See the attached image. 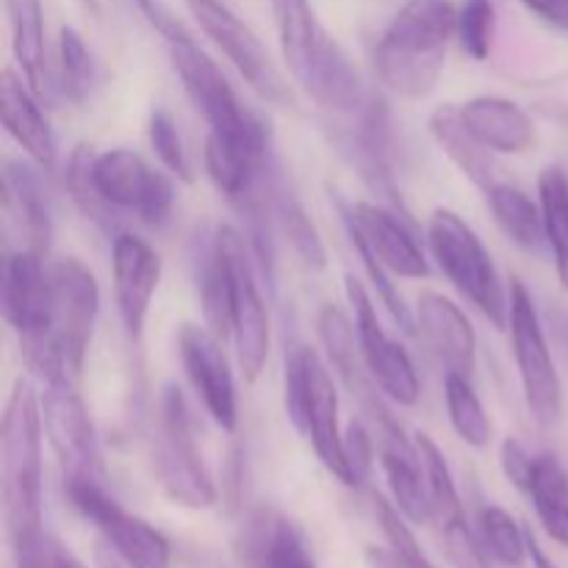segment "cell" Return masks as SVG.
I'll return each mask as SVG.
<instances>
[{
    "mask_svg": "<svg viewBox=\"0 0 568 568\" xmlns=\"http://www.w3.org/2000/svg\"><path fill=\"white\" fill-rule=\"evenodd\" d=\"M148 139L150 148L155 150V155L161 159V164L183 183H194V170L192 161H189L186 144H183L181 131H178L175 116L166 109H153L148 122Z\"/></svg>",
    "mask_w": 568,
    "mask_h": 568,
    "instance_id": "cell-33",
    "label": "cell"
},
{
    "mask_svg": "<svg viewBox=\"0 0 568 568\" xmlns=\"http://www.w3.org/2000/svg\"><path fill=\"white\" fill-rule=\"evenodd\" d=\"M536 514L549 538H555L560 547L568 549V503L544 505V508H536Z\"/></svg>",
    "mask_w": 568,
    "mask_h": 568,
    "instance_id": "cell-43",
    "label": "cell"
},
{
    "mask_svg": "<svg viewBox=\"0 0 568 568\" xmlns=\"http://www.w3.org/2000/svg\"><path fill=\"white\" fill-rule=\"evenodd\" d=\"M433 258L455 288L491 322L505 331L510 320V297L505 294L491 253L486 250L475 227L449 209H436L427 225Z\"/></svg>",
    "mask_w": 568,
    "mask_h": 568,
    "instance_id": "cell-6",
    "label": "cell"
},
{
    "mask_svg": "<svg viewBox=\"0 0 568 568\" xmlns=\"http://www.w3.org/2000/svg\"><path fill=\"white\" fill-rule=\"evenodd\" d=\"M3 227L6 236L11 231L26 239V247L33 253H48L50 239V211L48 197L39 186L37 172L22 161L6 159L3 164Z\"/></svg>",
    "mask_w": 568,
    "mask_h": 568,
    "instance_id": "cell-25",
    "label": "cell"
},
{
    "mask_svg": "<svg viewBox=\"0 0 568 568\" xmlns=\"http://www.w3.org/2000/svg\"><path fill=\"white\" fill-rule=\"evenodd\" d=\"M59 53H61V87H64L67 98L81 103V100L89 94V89H92L94 64H92V53H89L87 42H83V37L72 26L61 28Z\"/></svg>",
    "mask_w": 568,
    "mask_h": 568,
    "instance_id": "cell-34",
    "label": "cell"
},
{
    "mask_svg": "<svg viewBox=\"0 0 568 568\" xmlns=\"http://www.w3.org/2000/svg\"><path fill=\"white\" fill-rule=\"evenodd\" d=\"M344 283H347V300L355 311L361 361H364L372 383L394 403L416 405L422 397V383L414 369V361L408 358L403 344H397L383 331L369 292L353 275L344 277Z\"/></svg>",
    "mask_w": 568,
    "mask_h": 568,
    "instance_id": "cell-15",
    "label": "cell"
},
{
    "mask_svg": "<svg viewBox=\"0 0 568 568\" xmlns=\"http://www.w3.org/2000/svg\"><path fill=\"white\" fill-rule=\"evenodd\" d=\"M286 410L294 427L308 436L316 458L344 486H353L344 433L338 425V394L331 369L311 347H297L286 358Z\"/></svg>",
    "mask_w": 568,
    "mask_h": 568,
    "instance_id": "cell-7",
    "label": "cell"
},
{
    "mask_svg": "<svg viewBox=\"0 0 568 568\" xmlns=\"http://www.w3.org/2000/svg\"><path fill=\"white\" fill-rule=\"evenodd\" d=\"M42 422L64 477L92 475L100 477V455L94 442V427L83 399L78 394V377L67 372L42 377Z\"/></svg>",
    "mask_w": 568,
    "mask_h": 568,
    "instance_id": "cell-14",
    "label": "cell"
},
{
    "mask_svg": "<svg viewBox=\"0 0 568 568\" xmlns=\"http://www.w3.org/2000/svg\"><path fill=\"white\" fill-rule=\"evenodd\" d=\"M538 203L544 211V231L552 250L555 272L568 292V175L558 164L538 175Z\"/></svg>",
    "mask_w": 568,
    "mask_h": 568,
    "instance_id": "cell-29",
    "label": "cell"
},
{
    "mask_svg": "<svg viewBox=\"0 0 568 568\" xmlns=\"http://www.w3.org/2000/svg\"><path fill=\"white\" fill-rule=\"evenodd\" d=\"M508 327L527 408L536 416L538 425H558L560 416H564V386H560L552 349H549L547 336H544L541 316H538L536 303H532L530 292H527L519 277L510 281Z\"/></svg>",
    "mask_w": 568,
    "mask_h": 568,
    "instance_id": "cell-9",
    "label": "cell"
},
{
    "mask_svg": "<svg viewBox=\"0 0 568 568\" xmlns=\"http://www.w3.org/2000/svg\"><path fill=\"white\" fill-rule=\"evenodd\" d=\"M214 247L225 255L227 266H231L233 344H236L239 369H242L244 381L255 383L261 377V372H264L266 358H270V311H266L264 297H261L253 261H250L242 233L231 225H220L214 233Z\"/></svg>",
    "mask_w": 568,
    "mask_h": 568,
    "instance_id": "cell-11",
    "label": "cell"
},
{
    "mask_svg": "<svg viewBox=\"0 0 568 568\" xmlns=\"http://www.w3.org/2000/svg\"><path fill=\"white\" fill-rule=\"evenodd\" d=\"M342 216L364 236V242L369 244L372 253L381 258V264L388 272L408 277V281H422V277L430 275V266H427L419 242L394 211L361 200L353 209L342 205Z\"/></svg>",
    "mask_w": 568,
    "mask_h": 568,
    "instance_id": "cell-20",
    "label": "cell"
},
{
    "mask_svg": "<svg viewBox=\"0 0 568 568\" xmlns=\"http://www.w3.org/2000/svg\"><path fill=\"white\" fill-rule=\"evenodd\" d=\"M344 225H347L349 242H353V247H355V253H358L361 264H364L366 275H369V281L375 283L377 297L383 300V305H386V308H388V314L394 316V322H397V325L403 327L405 333H414L416 331L414 316H410L408 305H405V300L399 297L397 288H394L392 277H388V270L381 264V258H377V255L372 253V247L364 242V236H361V233L355 231V227L349 225V222H344Z\"/></svg>",
    "mask_w": 568,
    "mask_h": 568,
    "instance_id": "cell-35",
    "label": "cell"
},
{
    "mask_svg": "<svg viewBox=\"0 0 568 568\" xmlns=\"http://www.w3.org/2000/svg\"><path fill=\"white\" fill-rule=\"evenodd\" d=\"M242 552L250 568H316L300 527L272 508L250 514L242 532Z\"/></svg>",
    "mask_w": 568,
    "mask_h": 568,
    "instance_id": "cell-23",
    "label": "cell"
},
{
    "mask_svg": "<svg viewBox=\"0 0 568 568\" xmlns=\"http://www.w3.org/2000/svg\"><path fill=\"white\" fill-rule=\"evenodd\" d=\"M189 11H192L194 22L203 28L205 37L227 55L239 75L255 89L264 100L275 105H292V89H288L286 78L281 75L275 64H272L270 53L255 37L253 28L244 20H239L225 0H186Z\"/></svg>",
    "mask_w": 568,
    "mask_h": 568,
    "instance_id": "cell-13",
    "label": "cell"
},
{
    "mask_svg": "<svg viewBox=\"0 0 568 568\" xmlns=\"http://www.w3.org/2000/svg\"><path fill=\"white\" fill-rule=\"evenodd\" d=\"M277 42L294 81L322 109L353 111L364 100V87L342 44L322 28L308 0H270Z\"/></svg>",
    "mask_w": 568,
    "mask_h": 568,
    "instance_id": "cell-3",
    "label": "cell"
},
{
    "mask_svg": "<svg viewBox=\"0 0 568 568\" xmlns=\"http://www.w3.org/2000/svg\"><path fill=\"white\" fill-rule=\"evenodd\" d=\"M444 397H447L449 422H453V430L458 433L460 442L475 449L488 447V442H491V419H488L480 397L471 388V377L447 375Z\"/></svg>",
    "mask_w": 568,
    "mask_h": 568,
    "instance_id": "cell-31",
    "label": "cell"
},
{
    "mask_svg": "<svg viewBox=\"0 0 568 568\" xmlns=\"http://www.w3.org/2000/svg\"><path fill=\"white\" fill-rule=\"evenodd\" d=\"M458 37L466 53L475 61H486L494 44V3L466 0L458 11Z\"/></svg>",
    "mask_w": 568,
    "mask_h": 568,
    "instance_id": "cell-36",
    "label": "cell"
},
{
    "mask_svg": "<svg viewBox=\"0 0 568 568\" xmlns=\"http://www.w3.org/2000/svg\"><path fill=\"white\" fill-rule=\"evenodd\" d=\"M48 325L44 336L20 342L28 369L42 377L67 372L81 381L100 311V288L81 258H61L48 270Z\"/></svg>",
    "mask_w": 568,
    "mask_h": 568,
    "instance_id": "cell-2",
    "label": "cell"
},
{
    "mask_svg": "<svg viewBox=\"0 0 568 568\" xmlns=\"http://www.w3.org/2000/svg\"><path fill=\"white\" fill-rule=\"evenodd\" d=\"M486 200L494 222L510 242L525 250H538L547 242L541 203H536L525 189L497 181L486 189Z\"/></svg>",
    "mask_w": 568,
    "mask_h": 568,
    "instance_id": "cell-28",
    "label": "cell"
},
{
    "mask_svg": "<svg viewBox=\"0 0 568 568\" xmlns=\"http://www.w3.org/2000/svg\"><path fill=\"white\" fill-rule=\"evenodd\" d=\"M453 33H458L455 0H408L375 48V70L383 87L399 100L433 94L447 64Z\"/></svg>",
    "mask_w": 568,
    "mask_h": 568,
    "instance_id": "cell-1",
    "label": "cell"
},
{
    "mask_svg": "<svg viewBox=\"0 0 568 568\" xmlns=\"http://www.w3.org/2000/svg\"><path fill=\"white\" fill-rule=\"evenodd\" d=\"M181 364L197 397L203 399L211 419L225 433H236L239 427V397L233 383L231 361H227L222 342L209 327L183 325L178 336Z\"/></svg>",
    "mask_w": 568,
    "mask_h": 568,
    "instance_id": "cell-17",
    "label": "cell"
},
{
    "mask_svg": "<svg viewBox=\"0 0 568 568\" xmlns=\"http://www.w3.org/2000/svg\"><path fill=\"white\" fill-rule=\"evenodd\" d=\"M519 3L547 26L568 31V0H519Z\"/></svg>",
    "mask_w": 568,
    "mask_h": 568,
    "instance_id": "cell-42",
    "label": "cell"
},
{
    "mask_svg": "<svg viewBox=\"0 0 568 568\" xmlns=\"http://www.w3.org/2000/svg\"><path fill=\"white\" fill-rule=\"evenodd\" d=\"M139 9L148 17L150 26L164 37L170 61L183 81V89L197 105L203 120L209 122V136L220 142H261L264 128L244 109L239 94L227 83L225 72L194 42L186 26L159 0H139Z\"/></svg>",
    "mask_w": 568,
    "mask_h": 568,
    "instance_id": "cell-4",
    "label": "cell"
},
{
    "mask_svg": "<svg viewBox=\"0 0 568 568\" xmlns=\"http://www.w3.org/2000/svg\"><path fill=\"white\" fill-rule=\"evenodd\" d=\"M64 491L72 508L103 532L109 547L128 568H172L166 538L148 521L122 510V505L114 497H109L100 477H64Z\"/></svg>",
    "mask_w": 568,
    "mask_h": 568,
    "instance_id": "cell-10",
    "label": "cell"
},
{
    "mask_svg": "<svg viewBox=\"0 0 568 568\" xmlns=\"http://www.w3.org/2000/svg\"><path fill=\"white\" fill-rule=\"evenodd\" d=\"M532 460H536V455H532L530 449L519 442V438H505L503 442V471H505V477H508V480L519 488V491L525 488L527 477H530Z\"/></svg>",
    "mask_w": 568,
    "mask_h": 568,
    "instance_id": "cell-40",
    "label": "cell"
},
{
    "mask_svg": "<svg viewBox=\"0 0 568 568\" xmlns=\"http://www.w3.org/2000/svg\"><path fill=\"white\" fill-rule=\"evenodd\" d=\"M458 109L471 136L491 153L525 155L536 144V122L514 100L480 94V98L466 100Z\"/></svg>",
    "mask_w": 568,
    "mask_h": 568,
    "instance_id": "cell-22",
    "label": "cell"
},
{
    "mask_svg": "<svg viewBox=\"0 0 568 568\" xmlns=\"http://www.w3.org/2000/svg\"><path fill=\"white\" fill-rule=\"evenodd\" d=\"M89 181L100 203L116 205L148 225H164L175 205V186L128 148L105 150L89 161Z\"/></svg>",
    "mask_w": 568,
    "mask_h": 568,
    "instance_id": "cell-12",
    "label": "cell"
},
{
    "mask_svg": "<svg viewBox=\"0 0 568 568\" xmlns=\"http://www.w3.org/2000/svg\"><path fill=\"white\" fill-rule=\"evenodd\" d=\"M111 266H114V294L122 327L128 338L139 342L148 322L150 303L159 292L161 258L144 239L133 233H120L111 247Z\"/></svg>",
    "mask_w": 568,
    "mask_h": 568,
    "instance_id": "cell-18",
    "label": "cell"
},
{
    "mask_svg": "<svg viewBox=\"0 0 568 568\" xmlns=\"http://www.w3.org/2000/svg\"><path fill=\"white\" fill-rule=\"evenodd\" d=\"M366 566L369 568H436L422 552H403L394 547H369L366 549Z\"/></svg>",
    "mask_w": 568,
    "mask_h": 568,
    "instance_id": "cell-41",
    "label": "cell"
},
{
    "mask_svg": "<svg viewBox=\"0 0 568 568\" xmlns=\"http://www.w3.org/2000/svg\"><path fill=\"white\" fill-rule=\"evenodd\" d=\"M11 28V50L26 83L42 98L48 92V59H44L42 0H6Z\"/></svg>",
    "mask_w": 568,
    "mask_h": 568,
    "instance_id": "cell-27",
    "label": "cell"
},
{
    "mask_svg": "<svg viewBox=\"0 0 568 568\" xmlns=\"http://www.w3.org/2000/svg\"><path fill=\"white\" fill-rule=\"evenodd\" d=\"M416 322L430 353L442 361L447 375L471 377L477 364V336L469 316L444 294L425 292L416 303Z\"/></svg>",
    "mask_w": 568,
    "mask_h": 568,
    "instance_id": "cell-21",
    "label": "cell"
},
{
    "mask_svg": "<svg viewBox=\"0 0 568 568\" xmlns=\"http://www.w3.org/2000/svg\"><path fill=\"white\" fill-rule=\"evenodd\" d=\"M100 568H128V566L122 564L120 558H116V560H111L109 555H100Z\"/></svg>",
    "mask_w": 568,
    "mask_h": 568,
    "instance_id": "cell-45",
    "label": "cell"
},
{
    "mask_svg": "<svg viewBox=\"0 0 568 568\" xmlns=\"http://www.w3.org/2000/svg\"><path fill=\"white\" fill-rule=\"evenodd\" d=\"M11 552H14L17 568H83L64 547H61L59 541H55L53 536H48L44 530L39 532V536H33L31 541L14 547Z\"/></svg>",
    "mask_w": 568,
    "mask_h": 568,
    "instance_id": "cell-37",
    "label": "cell"
},
{
    "mask_svg": "<svg viewBox=\"0 0 568 568\" xmlns=\"http://www.w3.org/2000/svg\"><path fill=\"white\" fill-rule=\"evenodd\" d=\"M344 453H347L353 488L366 483V477H369L372 471V458H375V436H372L361 422H353V425L344 430Z\"/></svg>",
    "mask_w": 568,
    "mask_h": 568,
    "instance_id": "cell-38",
    "label": "cell"
},
{
    "mask_svg": "<svg viewBox=\"0 0 568 568\" xmlns=\"http://www.w3.org/2000/svg\"><path fill=\"white\" fill-rule=\"evenodd\" d=\"M286 231H288V239H292L294 250H297L308 264L325 266V250H322L320 236H316L314 225L305 220L303 211L300 209L286 211Z\"/></svg>",
    "mask_w": 568,
    "mask_h": 568,
    "instance_id": "cell-39",
    "label": "cell"
},
{
    "mask_svg": "<svg viewBox=\"0 0 568 568\" xmlns=\"http://www.w3.org/2000/svg\"><path fill=\"white\" fill-rule=\"evenodd\" d=\"M44 255L33 250H6L3 258V316L20 342L44 336L48 325L50 281L42 264Z\"/></svg>",
    "mask_w": 568,
    "mask_h": 568,
    "instance_id": "cell-19",
    "label": "cell"
},
{
    "mask_svg": "<svg viewBox=\"0 0 568 568\" xmlns=\"http://www.w3.org/2000/svg\"><path fill=\"white\" fill-rule=\"evenodd\" d=\"M527 544H530V560H532V566H536V568H560L558 564H555L552 558H549L547 552H544V547L536 541V536H532L530 530H527Z\"/></svg>",
    "mask_w": 568,
    "mask_h": 568,
    "instance_id": "cell-44",
    "label": "cell"
},
{
    "mask_svg": "<svg viewBox=\"0 0 568 568\" xmlns=\"http://www.w3.org/2000/svg\"><path fill=\"white\" fill-rule=\"evenodd\" d=\"M155 471L161 488L172 503L192 510H205L220 499L203 453L194 438L192 414L186 397L178 386H164L155 425Z\"/></svg>",
    "mask_w": 568,
    "mask_h": 568,
    "instance_id": "cell-8",
    "label": "cell"
},
{
    "mask_svg": "<svg viewBox=\"0 0 568 568\" xmlns=\"http://www.w3.org/2000/svg\"><path fill=\"white\" fill-rule=\"evenodd\" d=\"M480 538L486 544L488 555L505 568H521L530 560V544L527 530L516 525L508 510L488 505L480 510Z\"/></svg>",
    "mask_w": 568,
    "mask_h": 568,
    "instance_id": "cell-32",
    "label": "cell"
},
{
    "mask_svg": "<svg viewBox=\"0 0 568 568\" xmlns=\"http://www.w3.org/2000/svg\"><path fill=\"white\" fill-rule=\"evenodd\" d=\"M430 133L438 142V148L453 159V164L458 166L475 186H480L483 192H486L488 186L497 183L491 150L483 148V144L471 136V131L464 125V120H460L458 105H438L430 114Z\"/></svg>",
    "mask_w": 568,
    "mask_h": 568,
    "instance_id": "cell-26",
    "label": "cell"
},
{
    "mask_svg": "<svg viewBox=\"0 0 568 568\" xmlns=\"http://www.w3.org/2000/svg\"><path fill=\"white\" fill-rule=\"evenodd\" d=\"M200 300H203L205 327L225 344L227 338H233V281L225 255L214 244H211V255L203 266Z\"/></svg>",
    "mask_w": 568,
    "mask_h": 568,
    "instance_id": "cell-30",
    "label": "cell"
},
{
    "mask_svg": "<svg viewBox=\"0 0 568 568\" xmlns=\"http://www.w3.org/2000/svg\"><path fill=\"white\" fill-rule=\"evenodd\" d=\"M416 444L427 466V483H430V521L436 527L438 544L455 568H491L488 549L483 538L471 532L466 521L464 503H460L458 486H455L453 469L430 436L419 433Z\"/></svg>",
    "mask_w": 568,
    "mask_h": 568,
    "instance_id": "cell-16",
    "label": "cell"
},
{
    "mask_svg": "<svg viewBox=\"0 0 568 568\" xmlns=\"http://www.w3.org/2000/svg\"><path fill=\"white\" fill-rule=\"evenodd\" d=\"M42 405L28 381H17L3 416V516L11 549L42 532Z\"/></svg>",
    "mask_w": 568,
    "mask_h": 568,
    "instance_id": "cell-5",
    "label": "cell"
},
{
    "mask_svg": "<svg viewBox=\"0 0 568 568\" xmlns=\"http://www.w3.org/2000/svg\"><path fill=\"white\" fill-rule=\"evenodd\" d=\"M39 94L11 70H3L0 78V114L9 136L31 155L39 170H53L55 164V136L50 131L48 116L42 114Z\"/></svg>",
    "mask_w": 568,
    "mask_h": 568,
    "instance_id": "cell-24",
    "label": "cell"
}]
</instances>
